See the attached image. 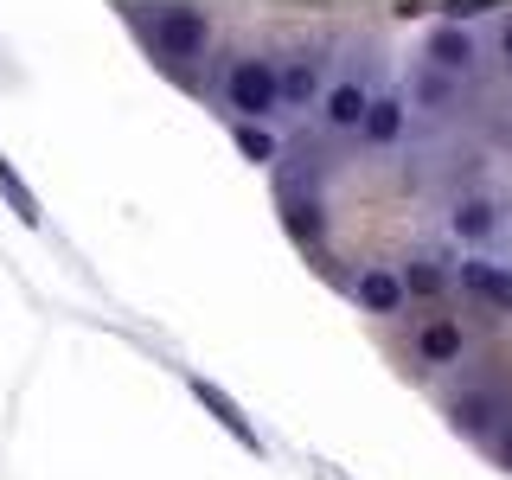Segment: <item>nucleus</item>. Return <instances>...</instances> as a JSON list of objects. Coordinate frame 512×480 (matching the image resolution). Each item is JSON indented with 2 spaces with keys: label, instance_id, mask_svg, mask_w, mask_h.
<instances>
[{
  "label": "nucleus",
  "instance_id": "f257e3e1",
  "mask_svg": "<svg viewBox=\"0 0 512 480\" xmlns=\"http://www.w3.org/2000/svg\"><path fill=\"white\" fill-rule=\"evenodd\" d=\"M218 103H224V116H231V122H269V128H276V116H288V103H282V64L269 58V52L224 58Z\"/></svg>",
  "mask_w": 512,
  "mask_h": 480
},
{
  "label": "nucleus",
  "instance_id": "f03ea898",
  "mask_svg": "<svg viewBox=\"0 0 512 480\" xmlns=\"http://www.w3.org/2000/svg\"><path fill=\"white\" fill-rule=\"evenodd\" d=\"M212 39H218L212 13L192 7V0H167V7L148 13V45H154L160 64H173V71H180V64H199L212 52Z\"/></svg>",
  "mask_w": 512,
  "mask_h": 480
},
{
  "label": "nucleus",
  "instance_id": "7ed1b4c3",
  "mask_svg": "<svg viewBox=\"0 0 512 480\" xmlns=\"http://www.w3.org/2000/svg\"><path fill=\"white\" fill-rule=\"evenodd\" d=\"M442 416H448V429H455L461 442H474V448H493V442H500V429L512 423L506 404L487 391V384H468V391H455V397L442 404Z\"/></svg>",
  "mask_w": 512,
  "mask_h": 480
},
{
  "label": "nucleus",
  "instance_id": "20e7f679",
  "mask_svg": "<svg viewBox=\"0 0 512 480\" xmlns=\"http://www.w3.org/2000/svg\"><path fill=\"white\" fill-rule=\"evenodd\" d=\"M500 231H506V218L487 192H461V199L448 205V237L461 244V256H493Z\"/></svg>",
  "mask_w": 512,
  "mask_h": 480
},
{
  "label": "nucleus",
  "instance_id": "39448f33",
  "mask_svg": "<svg viewBox=\"0 0 512 480\" xmlns=\"http://www.w3.org/2000/svg\"><path fill=\"white\" fill-rule=\"evenodd\" d=\"M346 295H352V308H359V314H372V320H397V314L410 308L397 263H359V269L346 276Z\"/></svg>",
  "mask_w": 512,
  "mask_h": 480
},
{
  "label": "nucleus",
  "instance_id": "423d86ee",
  "mask_svg": "<svg viewBox=\"0 0 512 480\" xmlns=\"http://www.w3.org/2000/svg\"><path fill=\"white\" fill-rule=\"evenodd\" d=\"M372 84L365 77H333L327 90H320V103H314V116H320V128L327 135H359L365 128V116H372Z\"/></svg>",
  "mask_w": 512,
  "mask_h": 480
},
{
  "label": "nucleus",
  "instance_id": "0eeeda50",
  "mask_svg": "<svg viewBox=\"0 0 512 480\" xmlns=\"http://www.w3.org/2000/svg\"><path fill=\"white\" fill-rule=\"evenodd\" d=\"M423 64H429V71H442V77H468L474 64H480V32L436 20V26L423 32Z\"/></svg>",
  "mask_w": 512,
  "mask_h": 480
},
{
  "label": "nucleus",
  "instance_id": "6e6552de",
  "mask_svg": "<svg viewBox=\"0 0 512 480\" xmlns=\"http://www.w3.org/2000/svg\"><path fill=\"white\" fill-rule=\"evenodd\" d=\"M410 352H416V365H423V372H448V365L468 359V327H461L455 314H429L423 327H416Z\"/></svg>",
  "mask_w": 512,
  "mask_h": 480
},
{
  "label": "nucleus",
  "instance_id": "1a4fd4ad",
  "mask_svg": "<svg viewBox=\"0 0 512 480\" xmlns=\"http://www.w3.org/2000/svg\"><path fill=\"white\" fill-rule=\"evenodd\" d=\"M455 288L474 295V301H487L493 314H512V263H500V256H461Z\"/></svg>",
  "mask_w": 512,
  "mask_h": 480
},
{
  "label": "nucleus",
  "instance_id": "9d476101",
  "mask_svg": "<svg viewBox=\"0 0 512 480\" xmlns=\"http://www.w3.org/2000/svg\"><path fill=\"white\" fill-rule=\"evenodd\" d=\"M282 231L295 237L301 250H320L327 244V199H314V192H282Z\"/></svg>",
  "mask_w": 512,
  "mask_h": 480
},
{
  "label": "nucleus",
  "instance_id": "9b49d317",
  "mask_svg": "<svg viewBox=\"0 0 512 480\" xmlns=\"http://www.w3.org/2000/svg\"><path fill=\"white\" fill-rule=\"evenodd\" d=\"M404 135H410V103L397 90H378L372 116H365V128H359V141H365V148H397Z\"/></svg>",
  "mask_w": 512,
  "mask_h": 480
},
{
  "label": "nucleus",
  "instance_id": "f8f14e48",
  "mask_svg": "<svg viewBox=\"0 0 512 480\" xmlns=\"http://www.w3.org/2000/svg\"><path fill=\"white\" fill-rule=\"evenodd\" d=\"M397 276H404L410 301H436V295L455 288V263H442V256H410V263H397Z\"/></svg>",
  "mask_w": 512,
  "mask_h": 480
},
{
  "label": "nucleus",
  "instance_id": "ddd939ff",
  "mask_svg": "<svg viewBox=\"0 0 512 480\" xmlns=\"http://www.w3.org/2000/svg\"><path fill=\"white\" fill-rule=\"evenodd\" d=\"M186 384H192V397H199V404H205V410H212V416H218V423H224V429H231V436H237V442H244V448H250V455H263V436H256V429L244 423V410H237V404H231V397H224V391H218V384H212V378H186Z\"/></svg>",
  "mask_w": 512,
  "mask_h": 480
},
{
  "label": "nucleus",
  "instance_id": "4468645a",
  "mask_svg": "<svg viewBox=\"0 0 512 480\" xmlns=\"http://www.w3.org/2000/svg\"><path fill=\"white\" fill-rule=\"evenodd\" d=\"M231 141H237V154H244L250 167H276L282 160V135L269 122H231Z\"/></svg>",
  "mask_w": 512,
  "mask_h": 480
},
{
  "label": "nucleus",
  "instance_id": "2eb2a0df",
  "mask_svg": "<svg viewBox=\"0 0 512 480\" xmlns=\"http://www.w3.org/2000/svg\"><path fill=\"white\" fill-rule=\"evenodd\" d=\"M320 90H327V84H314V64H308V58L282 64V103H288V109H314Z\"/></svg>",
  "mask_w": 512,
  "mask_h": 480
},
{
  "label": "nucleus",
  "instance_id": "dca6fc26",
  "mask_svg": "<svg viewBox=\"0 0 512 480\" xmlns=\"http://www.w3.org/2000/svg\"><path fill=\"white\" fill-rule=\"evenodd\" d=\"M0 192H7V199H13V212H20V224H32V231H39V224H45L39 199H32V192H26V180H20V173L7 167V160H0Z\"/></svg>",
  "mask_w": 512,
  "mask_h": 480
},
{
  "label": "nucleus",
  "instance_id": "f3484780",
  "mask_svg": "<svg viewBox=\"0 0 512 480\" xmlns=\"http://www.w3.org/2000/svg\"><path fill=\"white\" fill-rule=\"evenodd\" d=\"M436 20H448V26H480V20H493V0H442Z\"/></svg>",
  "mask_w": 512,
  "mask_h": 480
},
{
  "label": "nucleus",
  "instance_id": "a211bd4d",
  "mask_svg": "<svg viewBox=\"0 0 512 480\" xmlns=\"http://www.w3.org/2000/svg\"><path fill=\"white\" fill-rule=\"evenodd\" d=\"M410 90H416V103H423V109H436L442 96L455 90V77H442V71H429V64H423V71H416V84H410Z\"/></svg>",
  "mask_w": 512,
  "mask_h": 480
},
{
  "label": "nucleus",
  "instance_id": "6ab92c4d",
  "mask_svg": "<svg viewBox=\"0 0 512 480\" xmlns=\"http://www.w3.org/2000/svg\"><path fill=\"white\" fill-rule=\"evenodd\" d=\"M493 58L512 71V13H500V20H493Z\"/></svg>",
  "mask_w": 512,
  "mask_h": 480
},
{
  "label": "nucleus",
  "instance_id": "aec40b11",
  "mask_svg": "<svg viewBox=\"0 0 512 480\" xmlns=\"http://www.w3.org/2000/svg\"><path fill=\"white\" fill-rule=\"evenodd\" d=\"M487 455H493V468H500V474H512V423L500 429V442H493Z\"/></svg>",
  "mask_w": 512,
  "mask_h": 480
}]
</instances>
